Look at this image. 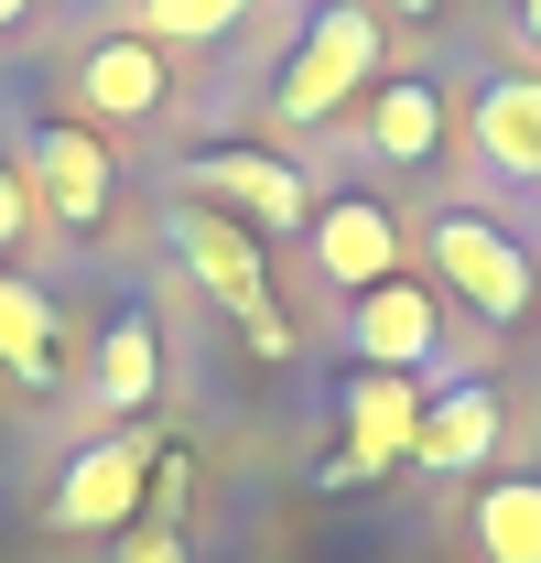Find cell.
<instances>
[{"instance_id": "22", "label": "cell", "mask_w": 541, "mask_h": 563, "mask_svg": "<svg viewBox=\"0 0 541 563\" xmlns=\"http://www.w3.org/2000/svg\"><path fill=\"white\" fill-rule=\"evenodd\" d=\"M379 11H411V22H422V11H444V0H379Z\"/></svg>"}, {"instance_id": "13", "label": "cell", "mask_w": 541, "mask_h": 563, "mask_svg": "<svg viewBox=\"0 0 541 563\" xmlns=\"http://www.w3.org/2000/svg\"><path fill=\"white\" fill-rule=\"evenodd\" d=\"M368 152H379V163H433V152H444V98H433L422 76H390V87L368 98Z\"/></svg>"}, {"instance_id": "7", "label": "cell", "mask_w": 541, "mask_h": 563, "mask_svg": "<svg viewBox=\"0 0 541 563\" xmlns=\"http://www.w3.org/2000/svg\"><path fill=\"white\" fill-rule=\"evenodd\" d=\"M346 336H357V368H422L433 336H444V303H433V282H368L357 303H346Z\"/></svg>"}, {"instance_id": "8", "label": "cell", "mask_w": 541, "mask_h": 563, "mask_svg": "<svg viewBox=\"0 0 541 563\" xmlns=\"http://www.w3.org/2000/svg\"><path fill=\"white\" fill-rule=\"evenodd\" d=\"M196 196L228 217H250L261 239H281V228H314V196H303V174L292 163H270V152H206L196 163Z\"/></svg>"}, {"instance_id": "10", "label": "cell", "mask_w": 541, "mask_h": 563, "mask_svg": "<svg viewBox=\"0 0 541 563\" xmlns=\"http://www.w3.org/2000/svg\"><path fill=\"white\" fill-rule=\"evenodd\" d=\"M314 261H325V282H346V292H368V282L401 272V228H390V207H368V196H336V207H314Z\"/></svg>"}, {"instance_id": "5", "label": "cell", "mask_w": 541, "mask_h": 563, "mask_svg": "<svg viewBox=\"0 0 541 563\" xmlns=\"http://www.w3.org/2000/svg\"><path fill=\"white\" fill-rule=\"evenodd\" d=\"M141 498H152V444H141V433H109V444H87L66 466L55 520H66V531H131Z\"/></svg>"}, {"instance_id": "9", "label": "cell", "mask_w": 541, "mask_h": 563, "mask_svg": "<svg viewBox=\"0 0 541 563\" xmlns=\"http://www.w3.org/2000/svg\"><path fill=\"white\" fill-rule=\"evenodd\" d=\"M498 390L487 379H455V390H433L422 401V433H411V466H433V477H466V466H487L498 455Z\"/></svg>"}, {"instance_id": "6", "label": "cell", "mask_w": 541, "mask_h": 563, "mask_svg": "<svg viewBox=\"0 0 541 563\" xmlns=\"http://www.w3.org/2000/svg\"><path fill=\"white\" fill-rule=\"evenodd\" d=\"M22 174H33V196H44V207L66 217V228H98V217H109V185H120L109 141L87 131V120H55V131H33Z\"/></svg>"}, {"instance_id": "3", "label": "cell", "mask_w": 541, "mask_h": 563, "mask_svg": "<svg viewBox=\"0 0 541 563\" xmlns=\"http://www.w3.org/2000/svg\"><path fill=\"white\" fill-rule=\"evenodd\" d=\"M346 444L325 455V488H357V477H379V466H401L411 433H422V390H411V368H346Z\"/></svg>"}, {"instance_id": "21", "label": "cell", "mask_w": 541, "mask_h": 563, "mask_svg": "<svg viewBox=\"0 0 541 563\" xmlns=\"http://www.w3.org/2000/svg\"><path fill=\"white\" fill-rule=\"evenodd\" d=\"M22 11H33V0H0V33H22Z\"/></svg>"}, {"instance_id": "15", "label": "cell", "mask_w": 541, "mask_h": 563, "mask_svg": "<svg viewBox=\"0 0 541 563\" xmlns=\"http://www.w3.org/2000/svg\"><path fill=\"white\" fill-rule=\"evenodd\" d=\"M152 379H163V347H152V325H141V314H120V325L98 336V368H87L98 412H141V401H152Z\"/></svg>"}, {"instance_id": "2", "label": "cell", "mask_w": 541, "mask_h": 563, "mask_svg": "<svg viewBox=\"0 0 541 563\" xmlns=\"http://www.w3.org/2000/svg\"><path fill=\"white\" fill-rule=\"evenodd\" d=\"M357 76H379V22H368V0H336V11H314L303 55L281 66V120H336Z\"/></svg>"}, {"instance_id": "17", "label": "cell", "mask_w": 541, "mask_h": 563, "mask_svg": "<svg viewBox=\"0 0 541 563\" xmlns=\"http://www.w3.org/2000/svg\"><path fill=\"white\" fill-rule=\"evenodd\" d=\"M250 11L261 0H141V44H185L196 55V44H228Z\"/></svg>"}, {"instance_id": "12", "label": "cell", "mask_w": 541, "mask_h": 563, "mask_svg": "<svg viewBox=\"0 0 541 563\" xmlns=\"http://www.w3.org/2000/svg\"><path fill=\"white\" fill-rule=\"evenodd\" d=\"M476 152H487L498 174L541 185V76H498V87L476 98Z\"/></svg>"}, {"instance_id": "11", "label": "cell", "mask_w": 541, "mask_h": 563, "mask_svg": "<svg viewBox=\"0 0 541 563\" xmlns=\"http://www.w3.org/2000/svg\"><path fill=\"white\" fill-rule=\"evenodd\" d=\"M76 109H87V131L98 120H152L163 109V55L152 44H87L76 55Z\"/></svg>"}, {"instance_id": "19", "label": "cell", "mask_w": 541, "mask_h": 563, "mask_svg": "<svg viewBox=\"0 0 541 563\" xmlns=\"http://www.w3.org/2000/svg\"><path fill=\"white\" fill-rule=\"evenodd\" d=\"M120 563H185V531L174 520H141L131 542H120Z\"/></svg>"}, {"instance_id": "14", "label": "cell", "mask_w": 541, "mask_h": 563, "mask_svg": "<svg viewBox=\"0 0 541 563\" xmlns=\"http://www.w3.org/2000/svg\"><path fill=\"white\" fill-rule=\"evenodd\" d=\"M476 553L487 563H541V477H498V488H476Z\"/></svg>"}, {"instance_id": "4", "label": "cell", "mask_w": 541, "mask_h": 563, "mask_svg": "<svg viewBox=\"0 0 541 563\" xmlns=\"http://www.w3.org/2000/svg\"><path fill=\"white\" fill-rule=\"evenodd\" d=\"M433 261H444V292H466L487 325H520V314H531V261H520L509 228H487V217H433Z\"/></svg>"}, {"instance_id": "20", "label": "cell", "mask_w": 541, "mask_h": 563, "mask_svg": "<svg viewBox=\"0 0 541 563\" xmlns=\"http://www.w3.org/2000/svg\"><path fill=\"white\" fill-rule=\"evenodd\" d=\"M520 44H531V55H541V0H520Z\"/></svg>"}, {"instance_id": "18", "label": "cell", "mask_w": 541, "mask_h": 563, "mask_svg": "<svg viewBox=\"0 0 541 563\" xmlns=\"http://www.w3.org/2000/svg\"><path fill=\"white\" fill-rule=\"evenodd\" d=\"M22 228H33V174H22V163H0V261L22 250Z\"/></svg>"}, {"instance_id": "1", "label": "cell", "mask_w": 541, "mask_h": 563, "mask_svg": "<svg viewBox=\"0 0 541 563\" xmlns=\"http://www.w3.org/2000/svg\"><path fill=\"white\" fill-rule=\"evenodd\" d=\"M185 261H196V282L250 325V347L261 357H292V325H281V303H270V261H261V228L228 207H185Z\"/></svg>"}, {"instance_id": "16", "label": "cell", "mask_w": 541, "mask_h": 563, "mask_svg": "<svg viewBox=\"0 0 541 563\" xmlns=\"http://www.w3.org/2000/svg\"><path fill=\"white\" fill-rule=\"evenodd\" d=\"M0 368L55 379V303H44V282H22V272H0Z\"/></svg>"}]
</instances>
